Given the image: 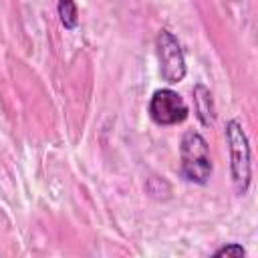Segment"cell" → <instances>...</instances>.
<instances>
[{"label":"cell","mask_w":258,"mask_h":258,"mask_svg":"<svg viewBox=\"0 0 258 258\" xmlns=\"http://www.w3.org/2000/svg\"><path fill=\"white\" fill-rule=\"evenodd\" d=\"M179 175L198 185H206L212 177V159L208 141L198 131H185L179 143Z\"/></svg>","instance_id":"1"},{"label":"cell","mask_w":258,"mask_h":258,"mask_svg":"<svg viewBox=\"0 0 258 258\" xmlns=\"http://www.w3.org/2000/svg\"><path fill=\"white\" fill-rule=\"evenodd\" d=\"M226 141L230 149V175L232 185L238 196H244L250 187L252 165H250V143L238 119H230L226 123Z\"/></svg>","instance_id":"2"},{"label":"cell","mask_w":258,"mask_h":258,"mask_svg":"<svg viewBox=\"0 0 258 258\" xmlns=\"http://www.w3.org/2000/svg\"><path fill=\"white\" fill-rule=\"evenodd\" d=\"M155 50H157V60H159V77L167 85H175L183 81L187 69H185V56L183 48L177 40L175 34L169 30H159L155 38Z\"/></svg>","instance_id":"3"},{"label":"cell","mask_w":258,"mask_h":258,"mask_svg":"<svg viewBox=\"0 0 258 258\" xmlns=\"http://www.w3.org/2000/svg\"><path fill=\"white\" fill-rule=\"evenodd\" d=\"M147 113H149L153 123L163 125V127H171V125L183 123L189 115V109L177 91L165 87V89L153 91L149 105H147Z\"/></svg>","instance_id":"4"},{"label":"cell","mask_w":258,"mask_h":258,"mask_svg":"<svg viewBox=\"0 0 258 258\" xmlns=\"http://www.w3.org/2000/svg\"><path fill=\"white\" fill-rule=\"evenodd\" d=\"M194 95V111H196V117L200 119V123L204 127H212L214 121H216V105H214V97H212V91L198 83L191 91Z\"/></svg>","instance_id":"5"},{"label":"cell","mask_w":258,"mask_h":258,"mask_svg":"<svg viewBox=\"0 0 258 258\" xmlns=\"http://www.w3.org/2000/svg\"><path fill=\"white\" fill-rule=\"evenodd\" d=\"M56 10H58L60 22L67 30H75L79 26V8H77L75 0H58Z\"/></svg>","instance_id":"6"},{"label":"cell","mask_w":258,"mask_h":258,"mask_svg":"<svg viewBox=\"0 0 258 258\" xmlns=\"http://www.w3.org/2000/svg\"><path fill=\"white\" fill-rule=\"evenodd\" d=\"M244 254H246V250H244L242 244H238V242L226 244V246H222V248H218V250L214 252V256H234V258H240V256H244Z\"/></svg>","instance_id":"7"}]
</instances>
